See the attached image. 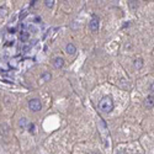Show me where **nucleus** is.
I'll return each instance as SVG.
<instances>
[{
  "mask_svg": "<svg viewBox=\"0 0 154 154\" xmlns=\"http://www.w3.org/2000/svg\"><path fill=\"white\" fill-rule=\"evenodd\" d=\"M99 109L102 112H111L114 110V100L111 96H104L99 104Z\"/></svg>",
  "mask_w": 154,
  "mask_h": 154,
  "instance_id": "obj_1",
  "label": "nucleus"
},
{
  "mask_svg": "<svg viewBox=\"0 0 154 154\" xmlns=\"http://www.w3.org/2000/svg\"><path fill=\"white\" fill-rule=\"evenodd\" d=\"M28 107L31 111H41V109H42V104H41V101L38 99H31L28 101Z\"/></svg>",
  "mask_w": 154,
  "mask_h": 154,
  "instance_id": "obj_2",
  "label": "nucleus"
},
{
  "mask_svg": "<svg viewBox=\"0 0 154 154\" xmlns=\"http://www.w3.org/2000/svg\"><path fill=\"white\" fill-rule=\"evenodd\" d=\"M99 25H100V23H99V19L95 15H94L93 19L90 20V22H89V28H90L93 32H96L97 30H99Z\"/></svg>",
  "mask_w": 154,
  "mask_h": 154,
  "instance_id": "obj_3",
  "label": "nucleus"
},
{
  "mask_svg": "<svg viewBox=\"0 0 154 154\" xmlns=\"http://www.w3.org/2000/svg\"><path fill=\"white\" fill-rule=\"evenodd\" d=\"M53 66H54L57 69L62 68V67L64 66V59H63L62 57H57V58H54V61H53Z\"/></svg>",
  "mask_w": 154,
  "mask_h": 154,
  "instance_id": "obj_4",
  "label": "nucleus"
},
{
  "mask_svg": "<svg viewBox=\"0 0 154 154\" xmlns=\"http://www.w3.org/2000/svg\"><path fill=\"white\" fill-rule=\"evenodd\" d=\"M66 52L68 53V54L73 56V54H75V52H76V47H75L73 43H68V45L66 46Z\"/></svg>",
  "mask_w": 154,
  "mask_h": 154,
  "instance_id": "obj_5",
  "label": "nucleus"
},
{
  "mask_svg": "<svg viewBox=\"0 0 154 154\" xmlns=\"http://www.w3.org/2000/svg\"><path fill=\"white\" fill-rule=\"evenodd\" d=\"M144 105H146V107L152 109L153 106H154V97L153 96H147L144 99Z\"/></svg>",
  "mask_w": 154,
  "mask_h": 154,
  "instance_id": "obj_6",
  "label": "nucleus"
},
{
  "mask_svg": "<svg viewBox=\"0 0 154 154\" xmlns=\"http://www.w3.org/2000/svg\"><path fill=\"white\" fill-rule=\"evenodd\" d=\"M28 125H30V121L27 120L26 117L20 118V121H19V126H20V128H27Z\"/></svg>",
  "mask_w": 154,
  "mask_h": 154,
  "instance_id": "obj_7",
  "label": "nucleus"
},
{
  "mask_svg": "<svg viewBox=\"0 0 154 154\" xmlns=\"http://www.w3.org/2000/svg\"><path fill=\"white\" fill-rule=\"evenodd\" d=\"M133 66H134L136 69H141L142 67H143V59H142V58L136 59V61L133 62Z\"/></svg>",
  "mask_w": 154,
  "mask_h": 154,
  "instance_id": "obj_8",
  "label": "nucleus"
},
{
  "mask_svg": "<svg viewBox=\"0 0 154 154\" xmlns=\"http://www.w3.org/2000/svg\"><path fill=\"white\" fill-rule=\"evenodd\" d=\"M41 78H42L43 81H49L51 78H52V75H51L49 72H45V73H42V75H41Z\"/></svg>",
  "mask_w": 154,
  "mask_h": 154,
  "instance_id": "obj_9",
  "label": "nucleus"
},
{
  "mask_svg": "<svg viewBox=\"0 0 154 154\" xmlns=\"http://www.w3.org/2000/svg\"><path fill=\"white\" fill-rule=\"evenodd\" d=\"M45 5H46L47 8L52 9V8H53V5H54V0H45Z\"/></svg>",
  "mask_w": 154,
  "mask_h": 154,
  "instance_id": "obj_10",
  "label": "nucleus"
},
{
  "mask_svg": "<svg viewBox=\"0 0 154 154\" xmlns=\"http://www.w3.org/2000/svg\"><path fill=\"white\" fill-rule=\"evenodd\" d=\"M28 38V33L27 32H22L21 35H20V40L21 41H26Z\"/></svg>",
  "mask_w": 154,
  "mask_h": 154,
  "instance_id": "obj_11",
  "label": "nucleus"
},
{
  "mask_svg": "<svg viewBox=\"0 0 154 154\" xmlns=\"http://www.w3.org/2000/svg\"><path fill=\"white\" fill-rule=\"evenodd\" d=\"M27 129H28L30 132H32V133H33V132H35V125H33V123L30 122V125L27 126Z\"/></svg>",
  "mask_w": 154,
  "mask_h": 154,
  "instance_id": "obj_12",
  "label": "nucleus"
},
{
  "mask_svg": "<svg viewBox=\"0 0 154 154\" xmlns=\"http://www.w3.org/2000/svg\"><path fill=\"white\" fill-rule=\"evenodd\" d=\"M27 15V11L26 10H23V11H21V15H20V20H22L23 17H25Z\"/></svg>",
  "mask_w": 154,
  "mask_h": 154,
  "instance_id": "obj_13",
  "label": "nucleus"
},
{
  "mask_svg": "<svg viewBox=\"0 0 154 154\" xmlns=\"http://www.w3.org/2000/svg\"><path fill=\"white\" fill-rule=\"evenodd\" d=\"M35 22H36V23L41 22V17H40V16H36V17H35Z\"/></svg>",
  "mask_w": 154,
  "mask_h": 154,
  "instance_id": "obj_14",
  "label": "nucleus"
},
{
  "mask_svg": "<svg viewBox=\"0 0 154 154\" xmlns=\"http://www.w3.org/2000/svg\"><path fill=\"white\" fill-rule=\"evenodd\" d=\"M136 3H137V1H129V5H131L132 8H134L136 6Z\"/></svg>",
  "mask_w": 154,
  "mask_h": 154,
  "instance_id": "obj_15",
  "label": "nucleus"
},
{
  "mask_svg": "<svg viewBox=\"0 0 154 154\" xmlns=\"http://www.w3.org/2000/svg\"><path fill=\"white\" fill-rule=\"evenodd\" d=\"M150 91H152V93L154 94V83H153V84L150 85Z\"/></svg>",
  "mask_w": 154,
  "mask_h": 154,
  "instance_id": "obj_16",
  "label": "nucleus"
},
{
  "mask_svg": "<svg viewBox=\"0 0 154 154\" xmlns=\"http://www.w3.org/2000/svg\"><path fill=\"white\" fill-rule=\"evenodd\" d=\"M116 154H125V152H123V150H118Z\"/></svg>",
  "mask_w": 154,
  "mask_h": 154,
  "instance_id": "obj_17",
  "label": "nucleus"
},
{
  "mask_svg": "<svg viewBox=\"0 0 154 154\" xmlns=\"http://www.w3.org/2000/svg\"><path fill=\"white\" fill-rule=\"evenodd\" d=\"M90 154H99V153H97V152H91Z\"/></svg>",
  "mask_w": 154,
  "mask_h": 154,
  "instance_id": "obj_18",
  "label": "nucleus"
}]
</instances>
